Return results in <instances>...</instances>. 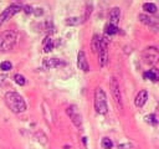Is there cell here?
I'll return each mask as SVG.
<instances>
[{
    "label": "cell",
    "instance_id": "obj_1",
    "mask_svg": "<svg viewBox=\"0 0 159 149\" xmlns=\"http://www.w3.org/2000/svg\"><path fill=\"white\" fill-rule=\"evenodd\" d=\"M5 103L14 113H22L26 111V102L25 99L16 92H6L5 94Z\"/></svg>",
    "mask_w": 159,
    "mask_h": 149
},
{
    "label": "cell",
    "instance_id": "obj_2",
    "mask_svg": "<svg viewBox=\"0 0 159 149\" xmlns=\"http://www.w3.org/2000/svg\"><path fill=\"white\" fill-rule=\"evenodd\" d=\"M17 41V32L15 30H6L0 34V51H10Z\"/></svg>",
    "mask_w": 159,
    "mask_h": 149
},
{
    "label": "cell",
    "instance_id": "obj_3",
    "mask_svg": "<svg viewBox=\"0 0 159 149\" xmlns=\"http://www.w3.org/2000/svg\"><path fill=\"white\" fill-rule=\"evenodd\" d=\"M94 109L99 114H106L108 112L107 97H106L104 91L101 87H97L94 91Z\"/></svg>",
    "mask_w": 159,
    "mask_h": 149
},
{
    "label": "cell",
    "instance_id": "obj_4",
    "mask_svg": "<svg viewBox=\"0 0 159 149\" xmlns=\"http://www.w3.org/2000/svg\"><path fill=\"white\" fill-rule=\"evenodd\" d=\"M109 88H111V93H112V97L114 99V103L117 104V107L119 109H122V107H123V104H122V93H120V88H119V82L116 77H111Z\"/></svg>",
    "mask_w": 159,
    "mask_h": 149
},
{
    "label": "cell",
    "instance_id": "obj_5",
    "mask_svg": "<svg viewBox=\"0 0 159 149\" xmlns=\"http://www.w3.org/2000/svg\"><path fill=\"white\" fill-rule=\"evenodd\" d=\"M66 113H67V115L70 117L71 122L73 123V125L76 128H81L82 127V115H81V113L78 111V107L76 104L68 106L67 109H66Z\"/></svg>",
    "mask_w": 159,
    "mask_h": 149
},
{
    "label": "cell",
    "instance_id": "obj_6",
    "mask_svg": "<svg viewBox=\"0 0 159 149\" xmlns=\"http://www.w3.org/2000/svg\"><path fill=\"white\" fill-rule=\"evenodd\" d=\"M21 10V6L19 4H11L10 6H7L1 14H0V26H2L6 21H9L15 14H17Z\"/></svg>",
    "mask_w": 159,
    "mask_h": 149
},
{
    "label": "cell",
    "instance_id": "obj_7",
    "mask_svg": "<svg viewBox=\"0 0 159 149\" xmlns=\"http://www.w3.org/2000/svg\"><path fill=\"white\" fill-rule=\"evenodd\" d=\"M142 57H143V60H144L145 63H148V65H154V63H157L158 60H159V51H158L157 47H148V48H145V50L143 51Z\"/></svg>",
    "mask_w": 159,
    "mask_h": 149
},
{
    "label": "cell",
    "instance_id": "obj_8",
    "mask_svg": "<svg viewBox=\"0 0 159 149\" xmlns=\"http://www.w3.org/2000/svg\"><path fill=\"white\" fill-rule=\"evenodd\" d=\"M108 41L106 37H101V46H99V51H98V60H99V66L104 67L108 62Z\"/></svg>",
    "mask_w": 159,
    "mask_h": 149
},
{
    "label": "cell",
    "instance_id": "obj_9",
    "mask_svg": "<svg viewBox=\"0 0 159 149\" xmlns=\"http://www.w3.org/2000/svg\"><path fill=\"white\" fill-rule=\"evenodd\" d=\"M139 20H140V22L148 25V26H149L150 29H153L154 31H158V30H159V22H158L155 19H152L150 16H148V15H145V14H140V15H139Z\"/></svg>",
    "mask_w": 159,
    "mask_h": 149
},
{
    "label": "cell",
    "instance_id": "obj_10",
    "mask_svg": "<svg viewBox=\"0 0 159 149\" xmlns=\"http://www.w3.org/2000/svg\"><path fill=\"white\" fill-rule=\"evenodd\" d=\"M77 67L83 71V72H88L89 71V66H88V62H87V58H86V53L83 51H80L78 52V56H77Z\"/></svg>",
    "mask_w": 159,
    "mask_h": 149
},
{
    "label": "cell",
    "instance_id": "obj_11",
    "mask_svg": "<svg viewBox=\"0 0 159 149\" xmlns=\"http://www.w3.org/2000/svg\"><path fill=\"white\" fill-rule=\"evenodd\" d=\"M147 99H148V92H147L145 89H142V91H139L138 94L135 96L134 103H135V106H137L138 108H142V107L145 104Z\"/></svg>",
    "mask_w": 159,
    "mask_h": 149
},
{
    "label": "cell",
    "instance_id": "obj_12",
    "mask_svg": "<svg viewBox=\"0 0 159 149\" xmlns=\"http://www.w3.org/2000/svg\"><path fill=\"white\" fill-rule=\"evenodd\" d=\"M119 17H120V10H119V7H113V9H111L109 16H108V19H109V22H108V24H112V25L117 26L118 22H119Z\"/></svg>",
    "mask_w": 159,
    "mask_h": 149
},
{
    "label": "cell",
    "instance_id": "obj_13",
    "mask_svg": "<svg viewBox=\"0 0 159 149\" xmlns=\"http://www.w3.org/2000/svg\"><path fill=\"white\" fill-rule=\"evenodd\" d=\"M63 65H65V62L58 58H45L43 60V66L46 68H56V67H61Z\"/></svg>",
    "mask_w": 159,
    "mask_h": 149
},
{
    "label": "cell",
    "instance_id": "obj_14",
    "mask_svg": "<svg viewBox=\"0 0 159 149\" xmlns=\"http://www.w3.org/2000/svg\"><path fill=\"white\" fill-rule=\"evenodd\" d=\"M144 77L148 78V79H150V81L157 82V81L159 79V71H158L157 68H152V70L144 72Z\"/></svg>",
    "mask_w": 159,
    "mask_h": 149
},
{
    "label": "cell",
    "instance_id": "obj_15",
    "mask_svg": "<svg viewBox=\"0 0 159 149\" xmlns=\"http://www.w3.org/2000/svg\"><path fill=\"white\" fill-rule=\"evenodd\" d=\"M99 46H101V36L96 34V35H93V37H92V42H91L92 51L98 53V51H99Z\"/></svg>",
    "mask_w": 159,
    "mask_h": 149
},
{
    "label": "cell",
    "instance_id": "obj_16",
    "mask_svg": "<svg viewBox=\"0 0 159 149\" xmlns=\"http://www.w3.org/2000/svg\"><path fill=\"white\" fill-rule=\"evenodd\" d=\"M143 10H145L149 14H155L157 12V6L153 2H145V4H143Z\"/></svg>",
    "mask_w": 159,
    "mask_h": 149
},
{
    "label": "cell",
    "instance_id": "obj_17",
    "mask_svg": "<svg viewBox=\"0 0 159 149\" xmlns=\"http://www.w3.org/2000/svg\"><path fill=\"white\" fill-rule=\"evenodd\" d=\"M52 48H53V41L51 40V37H46L43 41V51L50 52Z\"/></svg>",
    "mask_w": 159,
    "mask_h": 149
},
{
    "label": "cell",
    "instance_id": "obj_18",
    "mask_svg": "<svg viewBox=\"0 0 159 149\" xmlns=\"http://www.w3.org/2000/svg\"><path fill=\"white\" fill-rule=\"evenodd\" d=\"M104 32L107 35H114V34L118 32V27L114 26V25H112V24H107L106 27H104Z\"/></svg>",
    "mask_w": 159,
    "mask_h": 149
},
{
    "label": "cell",
    "instance_id": "obj_19",
    "mask_svg": "<svg viewBox=\"0 0 159 149\" xmlns=\"http://www.w3.org/2000/svg\"><path fill=\"white\" fill-rule=\"evenodd\" d=\"M14 81H15L17 84H20V86H25V84H26V78H25L22 74H20V73H16V74L14 76Z\"/></svg>",
    "mask_w": 159,
    "mask_h": 149
},
{
    "label": "cell",
    "instance_id": "obj_20",
    "mask_svg": "<svg viewBox=\"0 0 159 149\" xmlns=\"http://www.w3.org/2000/svg\"><path fill=\"white\" fill-rule=\"evenodd\" d=\"M101 144H102V148L103 149H111L113 147V143H112V140L109 138H103L102 142H101Z\"/></svg>",
    "mask_w": 159,
    "mask_h": 149
},
{
    "label": "cell",
    "instance_id": "obj_21",
    "mask_svg": "<svg viewBox=\"0 0 159 149\" xmlns=\"http://www.w3.org/2000/svg\"><path fill=\"white\" fill-rule=\"evenodd\" d=\"M81 17H70V19H66V25H78L81 22Z\"/></svg>",
    "mask_w": 159,
    "mask_h": 149
},
{
    "label": "cell",
    "instance_id": "obj_22",
    "mask_svg": "<svg viewBox=\"0 0 159 149\" xmlns=\"http://www.w3.org/2000/svg\"><path fill=\"white\" fill-rule=\"evenodd\" d=\"M11 67H12V65H11V62H9V61H4V62H1L0 63V70L1 71H10L11 70Z\"/></svg>",
    "mask_w": 159,
    "mask_h": 149
},
{
    "label": "cell",
    "instance_id": "obj_23",
    "mask_svg": "<svg viewBox=\"0 0 159 149\" xmlns=\"http://www.w3.org/2000/svg\"><path fill=\"white\" fill-rule=\"evenodd\" d=\"M86 10H87V11H86V14H84V16H83V20H82V21H87V20H88L89 14H91V11H92V5H88Z\"/></svg>",
    "mask_w": 159,
    "mask_h": 149
},
{
    "label": "cell",
    "instance_id": "obj_24",
    "mask_svg": "<svg viewBox=\"0 0 159 149\" xmlns=\"http://www.w3.org/2000/svg\"><path fill=\"white\" fill-rule=\"evenodd\" d=\"M147 122H149V123H152V124H157V123H158V120L155 119V115H154V114H149V115L147 117Z\"/></svg>",
    "mask_w": 159,
    "mask_h": 149
},
{
    "label": "cell",
    "instance_id": "obj_25",
    "mask_svg": "<svg viewBox=\"0 0 159 149\" xmlns=\"http://www.w3.org/2000/svg\"><path fill=\"white\" fill-rule=\"evenodd\" d=\"M24 11L26 14H31V12H34V9L31 6H29V5H26V6H24Z\"/></svg>",
    "mask_w": 159,
    "mask_h": 149
},
{
    "label": "cell",
    "instance_id": "obj_26",
    "mask_svg": "<svg viewBox=\"0 0 159 149\" xmlns=\"http://www.w3.org/2000/svg\"><path fill=\"white\" fill-rule=\"evenodd\" d=\"M2 78H5V77H4V76H0V83H1V82H2V81H4V79H2Z\"/></svg>",
    "mask_w": 159,
    "mask_h": 149
}]
</instances>
